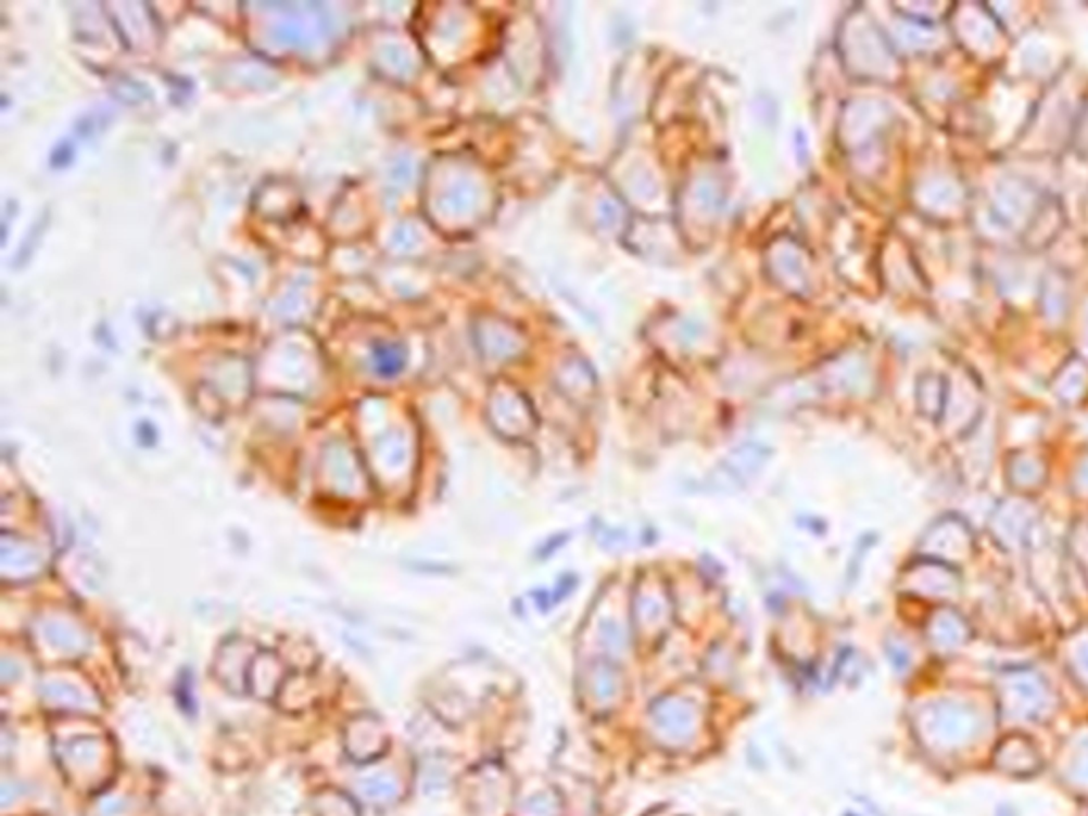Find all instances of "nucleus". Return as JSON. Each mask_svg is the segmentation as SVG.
Listing matches in <instances>:
<instances>
[{
    "label": "nucleus",
    "instance_id": "obj_1",
    "mask_svg": "<svg viewBox=\"0 0 1088 816\" xmlns=\"http://www.w3.org/2000/svg\"><path fill=\"white\" fill-rule=\"evenodd\" d=\"M653 723L657 725V731L666 736V740L681 742L693 736L697 725V714L687 702L661 700L653 709Z\"/></svg>",
    "mask_w": 1088,
    "mask_h": 816
}]
</instances>
